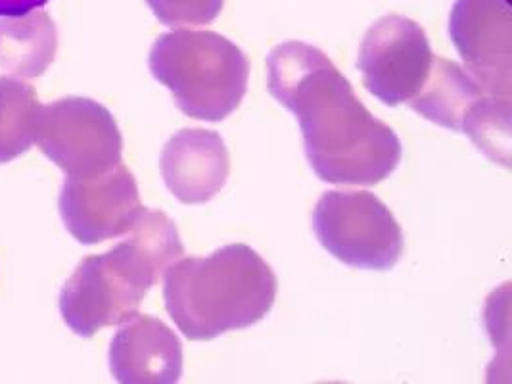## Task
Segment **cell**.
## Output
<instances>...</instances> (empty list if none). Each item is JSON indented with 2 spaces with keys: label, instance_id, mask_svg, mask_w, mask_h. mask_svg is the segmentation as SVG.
I'll return each instance as SVG.
<instances>
[{
  "label": "cell",
  "instance_id": "ba28073f",
  "mask_svg": "<svg viewBox=\"0 0 512 384\" xmlns=\"http://www.w3.org/2000/svg\"><path fill=\"white\" fill-rule=\"evenodd\" d=\"M144 210L137 181L121 162L89 177H68L60 194L68 231L89 246L129 233Z\"/></svg>",
  "mask_w": 512,
  "mask_h": 384
},
{
  "label": "cell",
  "instance_id": "7c38bea8",
  "mask_svg": "<svg viewBox=\"0 0 512 384\" xmlns=\"http://www.w3.org/2000/svg\"><path fill=\"white\" fill-rule=\"evenodd\" d=\"M484 96L488 93L482 85L459 64L434 56L426 83L407 104L424 120L463 133L466 121Z\"/></svg>",
  "mask_w": 512,
  "mask_h": 384
},
{
  "label": "cell",
  "instance_id": "30bf717a",
  "mask_svg": "<svg viewBox=\"0 0 512 384\" xmlns=\"http://www.w3.org/2000/svg\"><path fill=\"white\" fill-rule=\"evenodd\" d=\"M163 181L183 204H206L225 187L231 156L219 133L183 129L163 146Z\"/></svg>",
  "mask_w": 512,
  "mask_h": 384
},
{
  "label": "cell",
  "instance_id": "4fadbf2b",
  "mask_svg": "<svg viewBox=\"0 0 512 384\" xmlns=\"http://www.w3.org/2000/svg\"><path fill=\"white\" fill-rule=\"evenodd\" d=\"M56 52V27L45 12L6 18L0 24V64L10 72L35 77L47 70Z\"/></svg>",
  "mask_w": 512,
  "mask_h": 384
},
{
  "label": "cell",
  "instance_id": "7a4b0ae2",
  "mask_svg": "<svg viewBox=\"0 0 512 384\" xmlns=\"http://www.w3.org/2000/svg\"><path fill=\"white\" fill-rule=\"evenodd\" d=\"M279 281L254 248L227 244L208 258H185L165 269V310L188 340H213L263 321Z\"/></svg>",
  "mask_w": 512,
  "mask_h": 384
},
{
  "label": "cell",
  "instance_id": "277c9868",
  "mask_svg": "<svg viewBox=\"0 0 512 384\" xmlns=\"http://www.w3.org/2000/svg\"><path fill=\"white\" fill-rule=\"evenodd\" d=\"M165 273L137 239L77 265L60 294V313L75 335L91 338L104 327L139 315L140 304Z\"/></svg>",
  "mask_w": 512,
  "mask_h": 384
},
{
  "label": "cell",
  "instance_id": "9a60e30c",
  "mask_svg": "<svg viewBox=\"0 0 512 384\" xmlns=\"http://www.w3.org/2000/svg\"><path fill=\"white\" fill-rule=\"evenodd\" d=\"M160 24L167 27L208 25L217 20L225 0H146Z\"/></svg>",
  "mask_w": 512,
  "mask_h": 384
},
{
  "label": "cell",
  "instance_id": "5bb4252c",
  "mask_svg": "<svg viewBox=\"0 0 512 384\" xmlns=\"http://www.w3.org/2000/svg\"><path fill=\"white\" fill-rule=\"evenodd\" d=\"M41 108L33 85L0 77V164L16 160L35 143Z\"/></svg>",
  "mask_w": 512,
  "mask_h": 384
},
{
  "label": "cell",
  "instance_id": "5b68a950",
  "mask_svg": "<svg viewBox=\"0 0 512 384\" xmlns=\"http://www.w3.org/2000/svg\"><path fill=\"white\" fill-rule=\"evenodd\" d=\"M313 231L330 256L355 269L390 271L405 250L401 225L373 192H325L313 210Z\"/></svg>",
  "mask_w": 512,
  "mask_h": 384
},
{
  "label": "cell",
  "instance_id": "2e32d148",
  "mask_svg": "<svg viewBox=\"0 0 512 384\" xmlns=\"http://www.w3.org/2000/svg\"><path fill=\"white\" fill-rule=\"evenodd\" d=\"M48 2L50 0H0V18H20L47 6Z\"/></svg>",
  "mask_w": 512,
  "mask_h": 384
},
{
  "label": "cell",
  "instance_id": "6da1fadb",
  "mask_svg": "<svg viewBox=\"0 0 512 384\" xmlns=\"http://www.w3.org/2000/svg\"><path fill=\"white\" fill-rule=\"evenodd\" d=\"M267 72L269 93L300 121L321 181L373 187L396 171L403 158L396 131L374 118L323 50L282 43L267 56Z\"/></svg>",
  "mask_w": 512,
  "mask_h": 384
},
{
  "label": "cell",
  "instance_id": "9c48e42d",
  "mask_svg": "<svg viewBox=\"0 0 512 384\" xmlns=\"http://www.w3.org/2000/svg\"><path fill=\"white\" fill-rule=\"evenodd\" d=\"M449 35L466 72L491 96L511 100L512 14L509 0H455Z\"/></svg>",
  "mask_w": 512,
  "mask_h": 384
},
{
  "label": "cell",
  "instance_id": "8fae6325",
  "mask_svg": "<svg viewBox=\"0 0 512 384\" xmlns=\"http://www.w3.org/2000/svg\"><path fill=\"white\" fill-rule=\"evenodd\" d=\"M110 371L121 384L179 383L183 344L163 321L139 313L114 336Z\"/></svg>",
  "mask_w": 512,
  "mask_h": 384
},
{
  "label": "cell",
  "instance_id": "3957f363",
  "mask_svg": "<svg viewBox=\"0 0 512 384\" xmlns=\"http://www.w3.org/2000/svg\"><path fill=\"white\" fill-rule=\"evenodd\" d=\"M148 66L181 112L194 120H227L248 91V56L215 31L163 33L152 45Z\"/></svg>",
  "mask_w": 512,
  "mask_h": 384
},
{
  "label": "cell",
  "instance_id": "52a82bcc",
  "mask_svg": "<svg viewBox=\"0 0 512 384\" xmlns=\"http://www.w3.org/2000/svg\"><path fill=\"white\" fill-rule=\"evenodd\" d=\"M434 62L426 31L405 16L376 20L363 37L357 68L363 85L386 106H399L419 95Z\"/></svg>",
  "mask_w": 512,
  "mask_h": 384
},
{
  "label": "cell",
  "instance_id": "8992f818",
  "mask_svg": "<svg viewBox=\"0 0 512 384\" xmlns=\"http://www.w3.org/2000/svg\"><path fill=\"white\" fill-rule=\"evenodd\" d=\"M35 143L68 177H89L114 168L123 152V137L112 112L83 96L43 106Z\"/></svg>",
  "mask_w": 512,
  "mask_h": 384
}]
</instances>
